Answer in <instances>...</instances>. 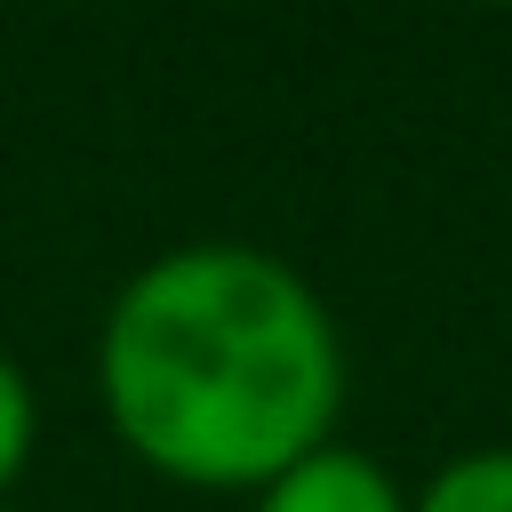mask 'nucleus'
Segmentation results:
<instances>
[{"mask_svg": "<svg viewBox=\"0 0 512 512\" xmlns=\"http://www.w3.org/2000/svg\"><path fill=\"white\" fill-rule=\"evenodd\" d=\"M352 360L320 288L256 240L144 256L96 320L112 440L168 488L256 496L344 424Z\"/></svg>", "mask_w": 512, "mask_h": 512, "instance_id": "obj_1", "label": "nucleus"}, {"mask_svg": "<svg viewBox=\"0 0 512 512\" xmlns=\"http://www.w3.org/2000/svg\"><path fill=\"white\" fill-rule=\"evenodd\" d=\"M248 512H408V488L392 480V464H376L368 448H352L336 432L328 448H312L280 480H264L248 496Z\"/></svg>", "mask_w": 512, "mask_h": 512, "instance_id": "obj_2", "label": "nucleus"}, {"mask_svg": "<svg viewBox=\"0 0 512 512\" xmlns=\"http://www.w3.org/2000/svg\"><path fill=\"white\" fill-rule=\"evenodd\" d=\"M408 512H512V440L456 448L448 464H432V480L408 496Z\"/></svg>", "mask_w": 512, "mask_h": 512, "instance_id": "obj_3", "label": "nucleus"}, {"mask_svg": "<svg viewBox=\"0 0 512 512\" xmlns=\"http://www.w3.org/2000/svg\"><path fill=\"white\" fill-rule=\"evenodd\" d=\"M32 448H40V392H32L24 360L0 344V504H8V488L32 472Z\"/></svg>", "mask_w": 512, "mask_h": 512, "instance_id": "obj_4", "label": "nucleus"}, {"mask_svg": "<svg viewBox=\"0 0 512 512\" xmlns=\"http://www.w3.org/2000/svg\"><path fill=\"white\" fill-rule=\"evenodd\" d=\"M0 512H8V504H0Z\"/></svg>", "mask_w": 512, "mask_h": 512, "instance_id": "obj_5", "label": "nucleus"}]
</instances>
